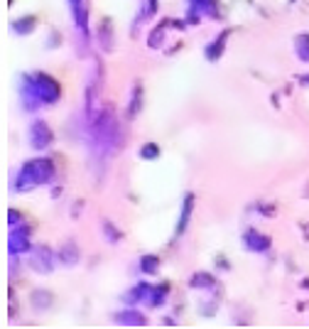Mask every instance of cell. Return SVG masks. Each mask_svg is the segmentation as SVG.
Masks as SVG:
<instances>
[{
  "label": "cell",
  "mask_w": 309,
  "mask_h": 329,
  "mask_svg": "<svg viewBox=\"0 0 309 329\" xmlns=\"http://www.w3.org/2000/svg\"><path fill=\"white\" fill-rule=\"evenodd\" d=\"M142 152H145V155H155V152H157V150H155V147L150 145V147H145V150H142Z\"/></svg>",
  "instance_id": "6da1fadb"
}]
</instances>
